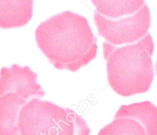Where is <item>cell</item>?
<instances>
[{
	"label": "cell",
	"instance_id": "52a82bcc",
	"mask_svg": "<svg viewBox=\"0 0 157 135\" xmlns=\"http://www.w3.org/2000/svg\"><path fill=\"white\" fill-rule=\"evenodd\" d=\"M27 102L15 94L8 93L0 96V135H19L18 117Z\"/></svg>",
	"mask_w": 157,
	"mask_h": 135
},
{
	"label": "cell",
	"instance_id": "277c9868",
	"mask_svg": "<svg viewBox=\"0 0 157 135\" xmlns=\"http://www.w3.org/2000/svg\"><path fill=\"white\" fill-rule=\"evenodd\" d=\"M94 21L98 33L106 41L115 46H122L139 41L148 34L151 24L147 4L133 15L121 18H108L94 12Z\"/></svg>",
	"mask_w": 157,
	"mask_h": 135
},
{
	"label": "cell",
	"instance_id": "7a4b0ae2",
	"mask_svg": "<svg viewBox=\"0 0 157 135\" xmlns=\"http://www.w3.org/2000/svg\"><path fill=\"white\" fill-rule=\"evenodd\" d=\"M108 83L117 94L129 97L148 91L154 77L150 33L139 41L122 46L103 44Z\"/></svg>",
	"mask_w": 157,
	"mask_h": 135
},
{
	"label": "cell",
	"instance_id": "9c48e42d",
	"mask_svg": "<svg viewBox=\"0 0 157 135\" xmlns=\"http://www.w3.org/2000/svg\"><path fill=\"white\" fill-rule=\"evenodd\" d=\"M117 114L136 118L147 127L150 135H157V107L150 101L122 105Z\"/></svg>",
	"mask_w": 157,
	"mask_h": 135
},
{
	"label": "cell",
	"instance_id": "ba28073f",
	"mask_svg": "<svg viewBox=\"0 0 157 135\" xmlns=\"http://www.w3.org/2000/svg\"><path fill=\"white\" fill-rule=\"evenodd\" d=\"M98 13L108 18H121L139 12L145 0H91Z\"/></svg>",
	"mask_w": 157,
	"mask_h": 135
},
{
	"label": "cell",
	"instance_id": "6da1fadb",
	"mask_svg": "<svg viewBox=\"0 0 157 135\" xmlns=\"http://www.w3.org/2000/svg\"><path fill=\"white\" fill-rule=\"evenodd\" d=\"M35 40L42 53L59 70L77 71L95 58L97 38L82 15L65 11L41 22Z\"/></svg>",
	"mask_w": 157,
	"mask_h": 135
},
{
	"label": "cell",
	"instance_id": "3957f363",
	"mask_svg": "<svg viewBox=\"0 0 157 135\" xmlns=\"http://www.w3.org/2000/svg\"><path fill=\"white\" fill-rule=\"evenodd\" d=\"M19 135H90V129L77 112L51 101L33 98L20 111Z\"/></svg>",
	"mask_w": 157,
	"mask_h": 135
},
{
	"label": "cell",
	"instance_id": "30bf717a",
	"mask_svg": "<svg viewBox=\"0 0 157 135\" xmlns=\"http://www.w3.org/2000/svg\"><path fill=\"white\" fill-rule=\"evenodd\" d=\"M98 135H150L147 127L136 118L115 114L113 121L103 127Z\"/></svg>",
	"mask_w": 157,
	"mask_h": 135
},
{
	"label": "cell",
	"instance_id": "8fae6325",
	"mask_svg": "<svg viewBox=\"0 0 157 135\" xmlns=\"http://www.w3.org/2000/svg\"><path fill=\"white\" fill-rule=\"evenodd\" d=\"M156 74H157V62H156Z\"/></svg>",
	"mask_w": 157,
	"mask_h": 135
},
{
	"label": "cell",
	"instance_id": "5b68a950",
	"mask_svg": "<svg viewBox=\"0 0 157 135\" xmlns=\"http://www.w3.org/2000/svg\"><path fill=\"white\" fill-rule=\"evenodd\" d=\"M37 77L29 66L14 64L10 68L3 67L0 75V96L12 93L27 101L42 98L45 93L37 82Z\"/></svg>",
	"mask_w": 157,
	"mask_h": 135
},
{
	"label": "cell",
	"instance_id": "8992f818",
	"mask_svg": "<svg viewBox=\"0 0 157 135\" xmlns=\"http://www.w3.org/2000/svg\"><path fill=\"white\" fill-rule=\"evenodd\" d=\"M34 0H0V26L12 29L25 25L32 17Z\"/></svg>",
	"mask_w": 157,
	"mask_h": 135
}]
</instances>
